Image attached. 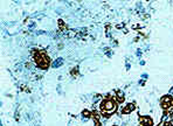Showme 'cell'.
<instances>
[{
    "label": "cell",
    "instance_id": "cell-4",
    "mask_svg": "<svg viewBox=\"0 0 173 126\" xmlns=\"http://www.w3.org/2000/svg\"><path fill=\"white\" fill-rule=\"evenodd\" d=\"M132 110H133V104H129V105H126L123 109V113H129L131 112Z\"/></svg>",
    "mask_w": 173,
    "mask_h": 126
},
{
    "label": "cell",
    "instance_id": "cell-5",
    "mask_svg": "<svg viewBox=\"0 0 173 126\" xmlns=\"http://www.w3.org/2000/svg\"><path fill=\"white\" fill-rule=\"evenodd\" d=\"M164 126H171V124H170V123H166V124H165Z\"/></svg>",
    "mask_w": 173,
    "mask_h": 126
},
{
    "label": "cell",
    "instance_id": "cell-3",
    "mask_svg": "<svg viewBox=\"0 0 173 126\" xmlns=\"http://www.w3.org/2000/svg\"><path fill=\"white\" fill-rule=\"evenodd\" d=\"M140 124L142 126H152V119L149 118V117H142L140 118Z\"/></svg>",
    "mask_w": 173,
    "mask_h": 126
},
{
    "label": "cell",
    "instance_id": "cell-2",
    "mask_svg": "<svg viewBox=\"0 0 173 126\" xmlns=\"http://www.w3.org/2000/svg\"><path fill=\"white\" fill-rule=\"evenodd\" d=\"M34 57H35V61L38 63V66L40 68H43L46 69L49 66V59L46 56L45 53H38V54H34Z\"/></svg>",
    "mask_w": 173,
    "mask_h": 126
},
{
    "label": "cell",
    "instance_id": "cell-1",
    "mask_svg": "<svg viewBox=\"0 0 173 126\" xmlns=\"http://www.w3.org/2000/svg\"><path fill=\"white\" fill-rule=\"evenodd\" d=\"M116 106H117L116 102H113L112 99H105L101 104V110H102V112L104 113L105 116H109V114L115 112Z\"/></svg>",
    "mask_w": 173,
    "mask_h": 126
}]
</instances>
